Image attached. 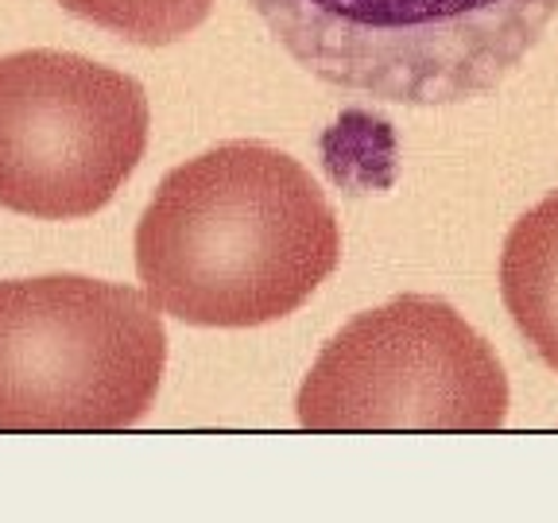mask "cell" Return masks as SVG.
<instances>
[{
  "label": "cell",
  "instance_id": "obj_1",
  "mask_svg": "<svg viewBox=\"0 0 558 523\" xmlns=\"http://www.w3.org/2000/svg\"><path fill=\"white\" fill-rule=\"evenodd\" d=\"M338 260L341 226L326 191L260 139H229L174 167L136 226L148 299L206 330L288 318Z\"/></svg>",
  "mask_w": 558,
  "mask_h": 523
},
{
  "label": "cell",
  "instance_id": "obj_2",
  "mask_svg": "<svg viewBox=\"0 0 558 523\" xmlns=\"http://www.w3.org/2000/svg\"><path fill=\"white\" fill-rule=\"evenodd\" d=\"M295 66L373 101L438 109L500 89L558 0H248Z\"/></svg>",
  "mask_w": 558,
  "mask_h": 523
},
{
  "label": "cell",
  "instance_id": "obj_3",
  "mask_svg": "<svg viewBox=\"0 0 558 523\" xmlns=\"http://www.w3.org/2000/svg\"><path fill=\"white\" fill-rule=\"evenodd\" d=\"M167 330L148 291L89 276L0 279V435H97L148 415Z\"/></svg>",
  "mask_w": 558,
  "mask_h": 523
},
{
  "label": "cell",
  "instance_id": "obj_4",
  "mask_svg": "<svg viewBox=\"0 0 558 523\" xmlns=\"http://www.w3.org/2000/svg\"><path fill=\"white\" fill-rule=\"evenodd\" d=\"M306 430L470 435L500 430L508 376L497 349L435 295H396L349 318L295 396Z\"/></svg>",
  "mask_w": 558,
  "mask_h": 523
},
{
  "label": "cell",
  "instance_id": "obj_5",
  "mask_svg": "<svg viewBox=\"0 0 558 523\" xmlns=\"http://www.w3.org/2000/svg\"><path fill=\"white\" fill-rule=\"evenodd\" d=\"M148 94L74 51L0 59V206L35 221L94 218L148 148Z\"/></svg>",
  "mask_w": 558,
  "mask_h": 523
},
{
  "label": "cell",
  "instance_id": "obj_6",
  "mask_svg": "<svg viewBox=\"0 0 558 523\" xmlns=\"http://www.w3.org/2000/svg\"><path fill=\"white\" fill-rule=\"evenodd\" d=\"M500 295L515 330L558 373V191L527 209L508 233Z\"/></svg>",
  "mask_w": 558,
  "mask_h": 523
},
{
  "label": "cell",
  "instance_id": "obj_7",
  "mask_svg": "<svg viewBox=\"0 0 558 523\" xmlns=\"http://www.w3.org/2000/svg\"><path fill=\"white\" fill-rule=\"evenodd\" d=\"M70 16L136 47H171L198 32L218 0H59Z\"/></svg>",
  "mask_w": 558,
  "mask_h": 523
}]
</instances>
